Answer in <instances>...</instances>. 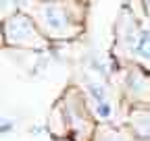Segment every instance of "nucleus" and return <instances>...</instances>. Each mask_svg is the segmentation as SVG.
Instances as JSON below:
<instances>
[{"mask_svg":"<svg viewBox=\"0 0 150 141\" xmlns=\"http://www.w3.org/2000/svg\"><path fill=\"white\" fill-rule=\"evenodd\" d=\"M138 50L142 52L144 56H150V33H144V35H142V40H140V46H138Z\"/></svg>","mask_w":150,"mask_h":141,"instance_id":"1","label":"nucleus"}]
</instances>
